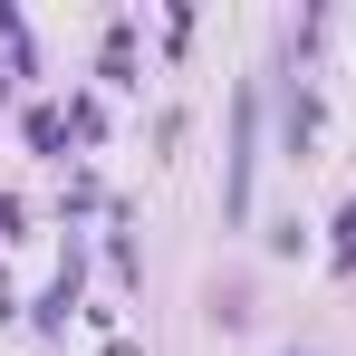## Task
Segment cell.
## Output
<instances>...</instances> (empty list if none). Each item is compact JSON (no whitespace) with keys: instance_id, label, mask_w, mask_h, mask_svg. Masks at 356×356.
Listing matches in <instances>:
<instances>
[]
</instances>
